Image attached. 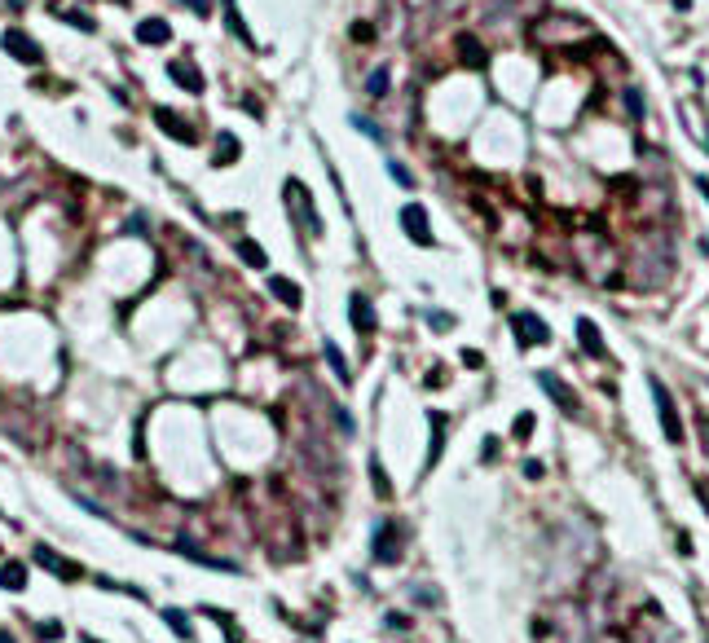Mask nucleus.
<instances>
[{
	"label": "nucleus",
	"instance_id": "nucleus-24",
	"mask_svg": "<svg viewBox=\"0 0 709 643\" xmlns=\"http://www.w3.org/2000/svg\"><path fill=\"white\" fill-rule=\"evenodd\" d=\"M388 172H392V181H401V186H414V176L405 172V163H397V159H392V163H388Z\"/></svg>",
	"mask_w": 709,
	"mask_h": 643
},
{
	"label": "nucleus",
	"instance_id": "nucleus-30",
	"mask_svg": "<svg viewBox=\"0 0 709 643\" xmlns=\"http://www.w3.org/2000/svg\"><path fill=\"white\" fill-rule=\"evenodd\" d=\"M84 643H97V639H88V634H84Z\"/></svg>",
	"mask_w": 709,
	"mask_h": 643
},
{
	"label": "nucleus",
	"instance_id": "nucleus-21",
	"mask_svg": "<svg viewBox=\"0 0 709 643\" xmlns=\"http://www.w3.org/2000/svg\"><path fill=\"white\" fill-rule=\"evenodd\" d=\"M62 18H66V22H71V27H80V31H97V22H93V18H88V14H84V9H66V14H62Z\"/></svg>",
	"mask_w": 709,
	"mask_h": 643
},
{
	"label": "nucleus",
	"instance_id": "nucleus-4",
	"mask_svg": "<svg viewBox=\"0 0 709 643\" xmlns=\"http://www.w3.org/2000/svg\"><path fill=\"white\" fill-rule=\"evenodd\" d=\"M401 225H405V234H410V243H419V247H432V229H427V212L419 208V203H405V208H401Z\"/></svg>",
	"mask_w": 709,
	"mask_h": 643
},
{
	"label": "nucleus",
	"instance_id": "nucleus-25",
	"mask_svg": "<svg viewBox=\"0 0 709 643\" xmlns=\"http://www.w3.org/2000/svg\"><path fill=\"white\" fill-rule=\"evenodd\" d=\"M185 5H190L194 14H208V0H185Z\"/></svg>",
	"mask_w": 709,
	"mask_h": 643
},
{
	"label": "nucleus",
	"instance_id": "nucleus-10",
	"mask_svg": "<svg viewBox=\"0 0 709 643\" xmlns=\"http://www.w3.org/2000/svg\"><path fill=\"white\" fill-rule=\"evenodd\" d=\"M516 330H520V340H534V344H546V340H551L546 322L534 318V313H520V318H516Z\"/></svg>",
	"mask_w": 709,
	"mask_h": 643
},
{
	"label": "nucleus",
	"instance_id": "nucleus-22",
	"mask_svg": "<svg viewBox=\"0 0 709 643\" xmlns=\"http://www.w3.org/2000/svg\"><path fill=\"white\" fill-rule=\"evenodd\" d=\"M388 542H392V529H379V547H374L379 560H397V547H388Z\"/></svg>",
	"mask_w": 709,
	"mask_h": 643
},
{
	"label": "nucleus",
	"instance_id": "nucleus-14",
	"mask_svg": "<svg viewBox=\"0 0 709 643\" xmlns=\"http://www.w3.org/2000/svg\"><path fill=\"white\" fill-rule=\"evenodd\" d=\"M459 54L467 58V66H485V62H489V54H485V44H480L476 36H467V31L459 36Z\"/></svg>",
	"mask_w": 709,
	"mask_h": 643
},
{
	"label": "nucleus",
	"instance_id": "nucleus-15",
	"mask_svg": "<svg viewBox=\"0 0 709 643\" xmlns=\"http://www.w3.org/2000/svg\"><path fill=\"white\" fill-rule=\"evenodd\" d=\"M269 291H273L277 300H282L287 308H300V300H304V295H300V287H295L291 278H269Z\"/></svg>",
	"mask_w": 709,
	"mask_h": 643
},
{
	"label": "nucleus",
	"instance_id": "nucleus-1",
	"mask_svg": "<svg viewBox=\"0 0 709 643\" xmlns=\"http://www.w3.org/2000/svg\"><path fill=\"white\" fill-rule=\"evenodd\" d=\"M0 49L14 58V62H22V66H40L44 62V54H40V44L22 31V27H9L5 36H0Z\"/></svg>",
	"mask_w": 709,
	"mask_h": 643
},
{
	"label": "nucleus",
	"instance_id": "nucleus-17",
	"mask_svg": "<svg viewBox=\"0 0 709 643\" xmlns=\"http://www.w3.org/2000/svg\"><path fill=\"white\" fill-rule=\"evenodd\" d=\"M0 586H5V590H22V586H27V569H22L18 560L0 564Z\"/></svg>",
	"mask_w": 709,
	"mask_h": 643
},
{
	"label": "nucleus",
	"instance_id": "nucleus-3",
	"mask_svg": "<svg viewBox=\"0 0 709 643\" xmlns=\"http://www.w3.org/2000/svg\"><path fill=\"white\" fill-rule=\"evenodd\" d=\"M652 397H656V410H661V427L670 441H683V419H678V410H674V397L665 393V383L661 379H652Z\"/></svg>",
	"mask_w": 709,
	"mask_h": 643
},
{
	"label": "nucleus",
	"instance_id": "nucleus-12",
	"mask_svg": "<svg viewBox=\"0 0 709 643\" xmlns=\"http://www.w3.org/2000/svg\"><path fill=\"white\" fill-rule=\"evenodd\" d=\"M577 340H581V348H586L591 357H603V335L595 330L591 318H581V322H577Z\"/></svg>",
	"mask_w": 709,
	"mask_h": 643
},
{
	"label": "nucleus",
	"instance_id": "nucleus-13",
	"mask_svg": "<svg viewBox=\"0 0 709 643\" xmlns=\"http://www.w3.org/2000/svg\"><path fill=\"white\" fill-rule=\"evenodd\" d=\"M238 159V137L234 133H216V154H212V163L225 168V163H234Z\"/></svg>",
	"mask_w": 709,
	"mask_h": 643
},
{
	"label": "nucleus",
	"instance_id": "nucleus-6",
	"mask_svg": "<svg viewBox=\"0 0 709 643\" xmlns=\"http://www.w3.org/2000/svg\"><path fill=\"white\" fill-rule=\"evenodd\" d=\"M155 123L163 128V133H168L172 141H181V146H194V128H190L185 119H176L168 106H159V111H155Z\"/></svg>",
	"mask_w": 709,
	"mask_h": 643
},
{
	"label": "nucleus",
	"instance_id": "nucleus-11",
	"mask_svg": "<svg viewBox=\"0 0 709 643\" xmlns=\"http://www.w3.org/2000/svg\"><path fill=\"white\" fill-rule=\"evenodd\" d=\"M137 40H141V44H168V40H172V27H168L163 18H146L141 27H137Z\"/></svg>",
	"mask_w": 709,
	"mask_h": 643
},
{
	"label": "nucleus",
	"instance_id": "nucleus-29",
	"mask_svg": "<svg viewBox=\"0 0 709 643\" xmlns=\"http://www.w3.org/2000/svg\"><path fill=\"white\" fill-rule=\"evenodd\" d=\"M0 643H14V634H5V630H0Z\"/></svg>",
	"mask_w": 709,
	"mask_h": 643
},
{
	"label": "nucleus",
	"instance_id": "nucleus-28",
	"mask_svg": "<svg viewBox=\"0 0 709 643\" xmlns=\"http://www.w3.org/2000/svg\"><path fill=\"white\" fill-rule=\"evenodd\" d=\"M692 5V0H674V9H688Z\"/></svg>",
	"mask_w": 709,
	"mask_h": 643
},
{
	"label": "nucleus",
	"instance_id": "nucleus-8",
	"mask_svg": "<svg viewBox=\"0 0 709 643\" xmlns=\"http://www.w3.org/2000/svg\"><path fill=\"white\" fill-rule=\"evenodd\" d=\"M538 383H542V388L555 397V405H564L568 410V415H581V405H577V397H573V388H564V383L560 379H555V375H538Z\"/></svg>",
	"mask_w": 709,
	"mask_h": 643
},
{
	"label": "nucleus",
	"instance_id": "nucleus-20",
	"mask_svg": "<svg viewBox=\"0 0 709 643\" xmlns=\"http://www.w3.org/2000/svg\"><path fill=\"white\" fill-rule=\"evenodd\" d=\"M163 617H168V626H172V630H176V634H181V639H190V617H185V612H181V608H168V612H163Z\"/></svg>",
	"mask_w": 709,
	"mask_h": 643
},
{
	"label": "nucleus",
	"instance_id": "nucleus-9",
	"mask_svg": "<svg viewBox=\"0 0 709 643\" xmlns=\"http://www.w3.org/2000/svg\"><path fill=\"white\" fill-rule=\"evenodd\" d=\"M168 75H172V80L181 84L185 93H203V75H198V66H194V62H172V66H168Z\"/></svg>",
	"mask_w": 709,
	"mask_h": 643
},
{
	"label": "nucleus",
	"instance_id": "nucleus-19",
	"mask_svg": "<svg viewBox=\"0 0 709 643\" xmlns=\"http://www.w3.org/2000/svg\"><path fill=\"white\" fill-rule=\"evenodd\" d=\"M238 255H243V260L251 265V269H265L269 260H265V251H260V243H251V238H243L238 243Z\"/></svg>",
	"mask_w": 709,
	"mask_h": 643
},
{
	"label": "nucleus",
	"instance_id": "nucleus-23",
	"mask_svg": "<svg viewBox=\"0 0 709 643\" xmlns=\"http://www.w3.org/2000/svg\"><path fill=\"white\" fill-rule=\"evenodd\" d=\"M352 128H362V133H366L370 141H384V133H379V123H374V119H366V115H352Z\"/></svg>",
	"mask_w": 709,
	"mask_h": 643
},
{
	"label": "nucleus",
	"instance_id": "nucleus-27",
	"mask_svg": "<svg viewBox=\"0 0 709 643\" xmlns=\"http://www.w3.org/2000/svg\"><path fill=\"white\" fill-rule=\"evenodd\" d=\"M700 194H705V198H709V176H700Z\"/></svg>",
	"mask_w": 709,
	"mask_h": 643
},
{
	"label": "nucleus",
	"instance_id": "nucleus-2",
	"mask_svg": "<svg viewBox=\"0 0 709 643\" xmlns=\"http://www.w3.org/2000/svg\"><path fill=\"white\" fill-rule=\"evenodd\" d=\"M287 198H291V216L300 221L304 234H322V221H317V212L309 208V190H304L300 181H287Z\"/></svg>",
	"mask_w": 709,
	"mask_h": 643
},
{
	"label": "nucleus",
	"instance_id": "nucleus-16",
	"mask_svg": "<svg viewBox=\"0 0 709 643\" xmlns=\"http://www.w3.org/2000/svg\"><path fill=\"white\" fill-rule=\"evenodd\" d=\"M322 353H326V362H331V370H335V379L344 383V388H348V383H352V370H348V362H344V353L331 344V340H322Z\"/></svg>",
	"mask_w": 709,
	"mask_h": 643
},
{
	"label": "nucleus",
	"instance_id": "nucleus-7",
	"mask_svg": "<svg viewBox=\"0 0 709 643\" xmlns=\"http://www.w3.org/2000/svg\"><path fill=\"white\" fill-rule=\"evenodd\" d=\"M348 318H352V326H357L362 335H370V330H374V308H370V300H366L362 291H352V300H348Z\"/></svg>",
	"mask_w": 709,
	"mask_h": 643
},
{
	"label": "nucleus",
	"instance_id": "nucleus-26",
	"mask_svg": "<svg viewBox=\"0 0 709 643\" xmlns=\"http://www.w3.org/2000/svg\"><path fill=\"white\" fill-rule=\"evenodd\" d=\"M700 441H705V450H709V419L700 415Z\"/></svg>",
	"mask_w": 709,
	"mask_h": 643
},
{
	"label": "nucleus",
	"instance_id": "nucleus-18",
	"mask_svg": "<svg viewBox=\"0 0 709 643\" xmlns=\"http://www.w3.org/2000/svg\"><path fill=\"white\" fill-rule=\"evenodd\" d=\"M388 84H392V75H388V66H379L370 80H366V93L374 97V101H384V93H388Z\"/></svg>",
	"mask_w": 709,
	"mask_h": 643
},
{
	"label": "nucleus",
	"instance_id": "nucleus-5",
	"mask_svg": "<svg viewBox=\"0 0 709 643\" xmlns=\"http://www.w3.org/2000/svg\"><path fill=\"white\" fill-rule=\"evenodd\" d=\"M36 564H40V569H49V573H58L62 582H71V577H80L84 569H80V564H71V560H62L53 547H36Z\"/></svg>",
	"mask_w": 709,
	"mask_h": 643
}]
</instances>
